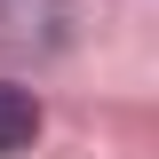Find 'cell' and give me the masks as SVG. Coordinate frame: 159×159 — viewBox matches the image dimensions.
Listing matches in <instances>:
<instances>
[{"label":"cell","mask_w":159,"mask_h":159,"mask_svg":"<svg viewBox=\"0 0 159 159\" xmlns=\"http://www.w3.org/2000/svg\"><path fill=\"white\" fill-rule=\"evenodd\" d=\"M40 143V96L16 88V80H0V159H16Z\"/></svg>","instance_id":"2"},{"label":"cell","mask_w":159,"mask_h":159,"mask_svg":"<svg viewBox=\"0 0 159 159\" xmlns=\"http://www.w3.org/2000/svg\"><path fill=\"white\" fill-rule=\"evenodd\" d=\"M56 40H64V0H0V48L48 56Z\"/></svg>","instance_id":"1"}]
</instances>
